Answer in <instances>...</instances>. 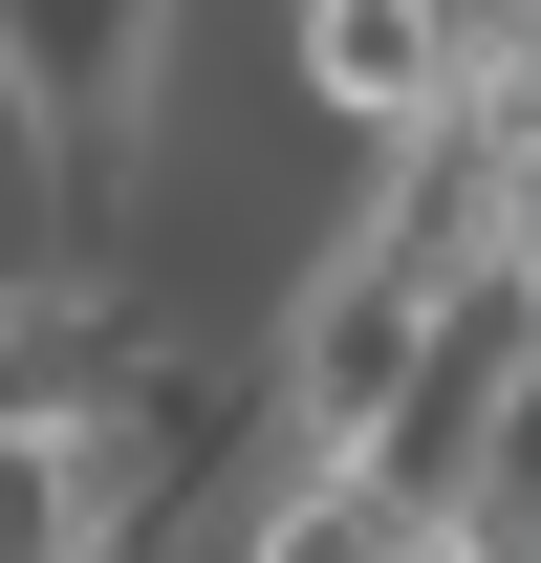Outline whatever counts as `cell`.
<instances>
[{"label":"cell","instance_id":"obj_1","mask_svg":"<svg viewBox=\"0 0 541 563\" xmlns=\"http://www.w3.org/2000/svg\"><path fill=\"white\" fill-rule=\"evenodd\" d=\"M261 66H281V131H325L346 174H368L390 131H433V109H455L476 0H281V22H261Z\"/></svg>","mask_w":541,"mask_h":563},{"label":"cell","instance_id":"obj_2","mask_svg":"<svg viewBox=\"0 0 541 563\" xmlns=\"http://www.w3.org/2000/svg\"><path fill=\"white\" fill-rule=\"evenodd\" d=\"M433 520H411L390 477H261L239 498V563H411Z\"/></svg>","mask_w":541,"mask_h":563}]
</instances>
